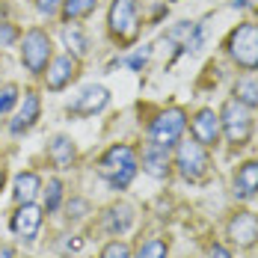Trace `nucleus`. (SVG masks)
<instances>
[{"mask_svg": "<svg viewBox=\"0 0 258 258\" xmlns=\"http://www.w3.org/2000/svg\"><path fill=\"white\" fill-rule=\"evenodd\" d=\"M39 113H42L39 95H36V92H24V104H21V110L15 113V119L9 122V131H12V134H24V131H30L33 125H36Z\"/></svg>", "mask_w": 258, "mask_h": 258, "instance_id": "obj_13", "label": "nucleus"}, {"mask_svg": "<svg viewBox=\"0 0 258 258\" xmlns=\"http://www.w3.org/2000/svg\"><path fill=\"white\" fill-rule=\"evenodd\" d=\"M59 202H62V184H59V178H51L48 181V190H45V211L53 214L59 208Z\"/></svg>", "mask_w": 258, "mask_h": 258, "instance_id": "obj_22", "label": "nucleus"}, {"mask_svg": "<svg viewBox=\"0 0 258 258\" xmlns=\"http://www.w3.org/2000/svg\"><path fill=\"white\" fill-rule=\"evenodd\" d=\"M137 258H166V243L163 240H146L140 249H137Z\"/></svg>", "mask_w": 258, "mask_h": 258, "instance_id": "obj_23", "label": "nucleus"}, {"mask_svg": "<svg viewBox=\"0 0 258 258\" xmlns=\"http://www.w3.org/2000/svg\"><path fill=\"white\" fill-rule=\"evenodd\" d=\"M234 101L243 107H258V80L255 78H240L234 83Z\"/></svg>", "mask_w": 258, "mask_h": 258, "instance_id": "obj_19", "label": "nucleus"}, {"mask_svg": "<svg viewBox=\"0 0 258 258\" xmlns=\"http://www.w3.org/2000/svg\"><path fill=\"white\" fill-rule=\"evenodd\" d=\"M0 258H15V252H12V246H0Z\"/></svg>", "mask_w": 258, "mask_h": 258, "instance_id": "obj_31", "label": "nucleus"}, {"mask_svg": "<svg viewBox=\"0 0 258 258\" xmlns=\"http://www.w3.org/2000/svg\"><path fill=\"white\" fill-rule=\"evenodd\" d=\"M193 140L202 143V146H214L217 137H220V116L214 110H199L193 116Z\"/></svg>", "mask_w": 258, "mask_h": 258, "instance_id": "obj_12", "label": "nucleus"}, {"mask_svg": "<svg viewBox=\"0 0 258 258\" xmlns=\"http://www.w3.org/2000/svg\"><path fill=\"white\" fill-rule=\"evenodd\" d=\"M98 175H101L113 190H125L134 175H137V155L134 149L119 143V146H110L98 160Z\"/></svg>", "mask_w": 258, "mask_h": 258, "instance_id": "obj_1", "label": "nucleus"}, {"mask_svg": "<svg viewBox=\"0 0 258 258\" xmlns=\"http://www.w3.org/2000/svg\"><path fill=\"white\" fill-rule=\"evenodd\" d=\"M175 166H178V172L187 181H202L208 175V169H211V160H208L205 146H202V143H196V140L178 143Z\"/></svg>", "mask_w": 258, "mask_h": 258, "instance_id": "obj_7", "label": "nucleus"}, {"mask_svg": "<svg viewBox=\"0 0 258 258\" xmlns=\"http://www.w3.org/2000/svg\"><path fill=\"white\" fill-rule=\"evenodd\" d=\"M107 24L116 42L131 45L140 33V9H137V0H113L110 6V15H107Z\"/></svg>", "mask_w": 258, "mask_h": 258, "instance_id": "obj_3", "label": "nucleus"}, {"mask_svg": "<svg viewBox=\"0 0 258 258\" xmlns=\"http://www.w3.org/2000/svg\"><path fill=\"white\" fill-rule=\"evenodd\" d=\"M62 42H66L69 51H75V56H83V53L89 51V42H86V36H83V30L78 24L62 27Z\"/></svg>", "mask_w": 258, "mask_h": 258, "instance_id": "obj_20", "label": "nucleus"}, {"mask_svg": "<svg viewBox=\"0 0 258 258\" xmlns=\"http://www.w3.org/2000/svg\"><path fill=\"white\" fill-rule=\"evenodd\" d=\"M12 232L18 234V237H24V240H33L36 234H39V226H42V208H36L33 202H27L21 205L15 214H12Z\"/></svg>", "mask_w": 258, "mask_h": 258, "instance_id": "obj_9", "label": "nucleus"}, {"mask_svg": "<svg viewBox=\"0 0 258 258\" xmlns=\"http://www.w3.org/2000/svg\"><path fill=\"white\" fill-rule=\"evenodd\" d=\"M255 193H258V160H246L234 175V196L246 202Z\"/></svg>", "mask_w": 258, "mask_h": 258, "instance_id": "obj_14", "label": "nucleus"}, {"mask_svg": "<svg viewBox=\"0 0 258 258\" xmlns=\"http://www.w3.org/2000/svg\"><path fill=\"white\" fill-rule=\"evenodd\" d=\"M15 101H18V86L15 83H3L0 86V116L9 113L15 107Z\"/></svg>", "mask_w": 258, "mask_h": 258, "instance_id": "obj_24", "label": "nucleus"}, {"mask_svg": "<svg viewBox=\"0 0 258 258\" xmlns=\"http://www.w3.org/2000/svg\"><path fill=\"white\" fill-rule=\"evenodd\" d=\"M226 48H229V56L240 69L255 72L258 69V24H240L237 30H232Z\"/></svg>", "mask_w": 258, "mask_h": 258, "instance_id": "obj_2", "label": "nucleus"}, {"mask_svg": "<svg viewBox=\"0 0 258 258\" xmlns=\"http://www.w3.org/2000/svg\"><path fill=\"white\" fill-rule=\"evenodd\" d=\"M36 9L42 15H53L56 9H62V0H36Z\"/></svg>", "mask_w": 258, "mask_h": 258, "instance_id": "obj_27", "label": "nucleus"}, {"mask_svg": "<svg viewBox=\"0 0 258 258\" xmlns=\"http://www.w3.org/2000/svg\"><path fill=\"white\" fill-rule=\"evenodd\" d=\"M184 125H187V113H184L181 107H172V110L160 113L155 122L149 125V143L169 149V146H175V143L181 140Z\"/></svg>", "mask_w": 258, "mask_h": 258, "instance_id": "obj_6", "label": "nucleus"}, {"mask_svg": "<svg viewBox=\"0 0 258 258\" xmlns=\"http://www.w3.org/2000/svg\"><path fill=\"white\" fill-rule=\"evenodd\" d=\"M42 190V181L36 172H21L18 178H15V190H12V196H15V202L18 205H27V202H33L36 199V193Z\"/></svg>", "mask_w": 258, "mask_h": 258, "instance_id": "obj_18", "label": "nucleus"}, {"mask_svg": "<svg viewBox=\"0 0 258 258\" xmlns=\"http://www.w3.org/2000/svg\"><path fill=\"white\" fill-rule=\"evenodd\" d=\"M149 56H152V48L146 45V48H140V51L134 53V56H128V69H134V72H140L146 62H149Z\"/></svg>", "mask_w": 258, "mask_h": 258, "instance_id": "obj_26", "label": "nucleus"}, {"mask_svg": "<svg viewBox=\"0 0 258 258\" xmlns=\"http://www.w3.org/2000/svg\"><path fill=\"white\" fill-rule=\"evenodd\" d=\"M211 258H232V252H229L226 246H220V243H217V246L211 249Z\"/></svg>", "mask_w": 258, "mask_h": 258, "instance_id": "obj_30", "label": "nucleus"}, {"mask_svg": "<svg viewBox=\"0 0 258 258\" xmlns=\"http://www.w3.org/2000/svg\"><path fill=\"white\" fill-rule=\"evenodd\" d=\"M12 39H15V30L9 24H0V45H9Z\"/></svg>", "mask_w": 258, "mask_h": 258, "instance_id": "obj_28", "label": "nucleus"}, {"mask_svg": "<svg viewBox=\"0 0 258 258\" xmlns=\"http://www.w3.org/2000/svg\"><path fill=\"white\" fill-rule=\"evenodd\" d=\"M51 36L45 30H27L24 42H21V62L27 66L30 75H42L51 62Z\"/></svg>", "mask_w": 258, "mask_h": 258, "instance_id": "obj_5", "label": "nucleus"}, {"mask_svg": "<svg viewBox=\"0 0 258 258\" xmlns=\"http://www.w3.org/2000/svg\"><path fill=\"white\" fill-rule=\"evenodd\" d=\"M107 101H110V92L104 86H86L78 98L69 104V113H75V116H95L98 110L107 107Z\"/></svg>", "mask_w": 258, "mask_h": 258, "instance_id": "obj_8", "label": "nucleus"}, {"mask_svg": "<svg viewBox=\"0 0 258 258\" xmlns=\"http://www.w3.org/2000/svg\"><path fill=\"white\" fill-rule=\"evenodd\" d=\"M75 78H78V56H72V53L56 56L51 62V69H48V89L59 92V89H66Z\"/></svg>", "mask_w": 258, "mask_h": 258, "instance_id": "obj_10", "label": "nucleus"}, {"mask_svg": "<svg viewBox=\"0 0 258 258\" xmlns=\"http://www.w3.org/2000/svg\"><path fill=\"white\" fill-rule=\"evenodd\" d=\"M95 3L98 0H62V18H66V24H72L78 18H86L95 9Z\"/></svg>", "mask_w": 258, "mask_h": 258, "instance_id": "obj_21", "label": "nucleus"}, {"mask_svg": "<svg viewBox=\"0 0 258 258\" xmlns=\"http://www.w3.org/2000/svg\"><path fill=\"white\" fill-rule=\"evenodd\" d=\"M80 211H86V202H83V199H75V202L69 205V217H83Z\"/></svg>", "mask_w": 258, "mask_h": 258, "instance_id": "obj_29", "label": "nucleus"}, {"mask_svg": "<svg viewBox=\"0 0 258 258\" xmlns=\"http://www.w3.org/2000/svg\"><path fill=\"white\" fill-rule=\"evenodd\" d=\"M220 125L226 131V140L232 146H246L249 137H252V113L249 107H243L240 101H226L223 104V113H220Z\"/></svg>", "mask_w": 258, "mask_h": 258, "instance_id": "obj_4", "label": "nucleus"}, {"mask_svg": "<svg viewBox=\"0 0 258 258\" xmlns=\"http://www.w3.org/2000/svg\"><path fill=\"white\" fill-rule=\"evenodd\" d=\"M3 181H6V169H3V163H0V190H3Z\"/></svg>", "mask_w": 258, "mask_h": 258, "instance_id": "obj_32", "label": "nucleus"}, {"mask_svg": "<svg viewBox=\"0 0 258 258\" xmlns=\"http://www.w3.org/2000/svg\"><path fill=\"white\" fill-rule=\"evenodd\" d=\"M143 169H146L149 175H155V178H163V175L169 172V149L149 143V146L143 149Z\"/></svg>", "mask_w": 258, "mask_h": 258, "instance_id": "obj_15", "label": "nucleus"}, {"mask_svg": "<svg viewBox=\"0 0 258 258\" xmlns=\"http://www.w3.org/2000/svg\"><path fill=\"white\" fill-rule=\"evenodd\" d=\"M134 226V211L128 205H113L104 214V229L107 234H125Z\"/></svg>", "mask_w": 258, "mask_h": 258, "instance_id": "obj_16", "label": "nucleus"}, {"mask_svg": "<svg viewBox=\"0 0 258 258\" xmlns=\"http://www.w3.org/2000/svg\"><path fill=\"white\" fill-rule=\"evenodd\" d=\"M101 258H131V252H128V246H125L122 240H113V243L104 246Z\"/></svg>", "mask_w": 258, "mask_h": 258, "instance_id": "obj_25", "label": "nucleus"}, {"mask_svg": "<svg viewBox=\"0 0 258 258\" xmlns=\"http://www.w3.org/2000/svg\"><path fill=\"white\" fill-rule=\"evenodd\" d=\"M48 157L53 160V166L56 169H69L72 166V160H75V143L69 140V137H53L51 146H48Z\"/></svg>", "mask_w": 258, "mask_h": 258, "instance_id": "obj_17", "label": "nucleus"}, {"mask_svg": "<svg viewBox=\"0 0 258 258\" xmlns=\"http://www.w3.org/2000/svg\"><path fill=\"white\" fill-rule=\"evenodd\" d=\"M229 237L237 246H252L258 240V217L255 214H234L229 223Z\"/></svg>", "mask_w": 258, "mask_h": 258, "instance_id": "obj_11", "label": "nucleus"}]
</instances>
